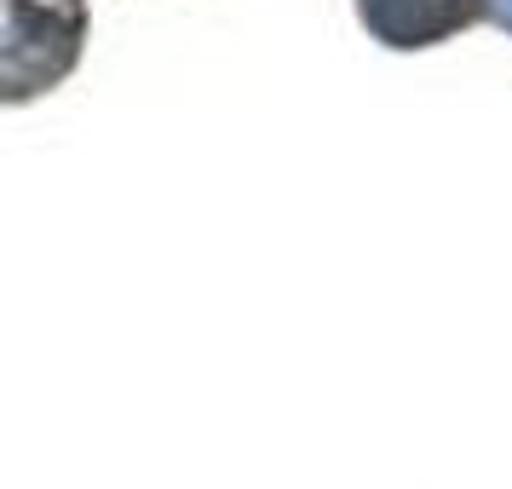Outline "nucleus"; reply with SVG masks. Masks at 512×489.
<instances>
[{
  "label": "nucleus",
  "mask_w": 512,
  "mask_h": 489,
  "mask_svg": "<svg viewBox=\"0 0 512 489\" xmlns=\"http://www.w3.org/2000/svg\"><path fill=\"white\" fill-rule=\"evenodd\" d=\"M81 41V0H12L6 12V93L47 87L52 75H64Z\"/></svg>",
  "instance_id": "obj_1"
},
{
  "label": "nucleus",
  "mask_w": 512,
  "mask_h": 489,
  "mask_svg": "<svg viewBox=\"0 0 512 489\" xmlns=\"http://www.w3.org/2000/svg\"><path fill=\"white\" fill-rule=\"evenodd\" d=\"M363 18L380 41L392 47H420V41H438L455 24L472 18V0H363Z\"/></svg>",
  "instance_id": "obj_2"
}]
</instances>
